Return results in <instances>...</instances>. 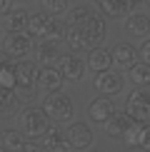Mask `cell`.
<instances>
[{"mask_svg":"<svg viewBox=\"0 0 150 152\" xmlns=\"http://www.w3.org/2000/svg\"><path fill=\"white\" fill-rule=\"evenodd\" d=\"M60 72L65 75L68 82H78L85 72V62L78 55H60Z\"/></svg>","mask_w":150,"mask_h":152,"instance_id":"14","label":"cell"},{"mask_svg":"<svg viewBox=\"0 0 150 152\" xmlns=\"http://www.w3.org/2000/svg\"><path fill=\"white\" fill-rule=\"evenodd\" d=\"M68 18H70L73 25H78L83 30V35L90 42V48H98L105 40V18L103 15H98V12H93L88 8H75V10H70Z\"/></svg>","mask_w":150,"mask_h":152,"instance_id":"1","label":"cell"},{"mask_svg":"<svg viewBox=\"0 0 150 152\" xmlns=\"http://www.w3.org/2000/svg\"><path fill=\"white\" fill-rule=\"evenodd\" d=\"M125 30H128L130 35H138V37H148L150 35V20L148 15H140V12H130L128 20H125Z\"/></svg>","mask_w":150,"mask_h":152,"instance_id":"17","label":"cell"},{"mask_svg":"<svg viewBox=\"0 0 150 152\" xmlns=\"http://www.w3.org/2000/svg\"><path fill=\"white\" fill-rule=\"evenodd\" d=\"M43 110H45V115L53 120L55 125H65V122H70L73 115H75L73 100L65 97V95H60V92H50V95H45V100H43Z\"/></svg>","mask_w":150,"mask_h":152,"instance_id":"3","label":"cell"},{"mask_svg":"<svg viewBox=\"0 0 150 152\" xmlns=\"http://www.w3.org/2000/svg\"><path fill=\"white\" fill-rule=\"evenodd\" d=\"M40 3H43V10L50 15H62L68 10V0H40Z\"/></svg>","mask_w":150,"mask_h":152,"instance_id":"27","label":"cell"},{"mask_svg":"<svg viewBox=\"0 0 150 152\" xmlns=\"http://www.w3.org/2000/svg\"><path fill=\"white\" fill-rule=\"evenodd\" d=\"M38 67L33 65L30 60H20L15 65V75H18V87H20L23 92H30L33 87L38 85Z\"/></svg>","mask_w":150,"mask_h":152,"instance_id":"12","label":"cell"},{"mask_svg":"<svg viewBox=\"0 0 150 152\" xmlns=\"http://www.w3.org/2000/svg\"><path fill=\"white\" fill-rule=\"evenodd\" d=\"M138 55H140V60H143V62H148V65H150V37H148V40H145V42L140 45V50H138Z\"/></svg>","mask_w":150,"mask_h":152,"instance_id":"29","label":"cell"},{"mask_svg":"<svg viewBox=\"0 0 150 152\" xmlns=\"http://www.w3.org/2000/svg\"><path fill=\"white\" fill-rule=\"evenodd\" d=\"M128 75L135 87H150V65L148 62H135L128 70Z\"/></svg>","mask_w":150,"mask_h":152,"instance_id":"19","label":"cell"},{"mask_svg":"<svg viewBox=\"0 0 150 152\" xmlns=\"http://www.w3.org/2000/svg\"><path fill=\"white\" fill-rule=\"evenodd\" d=\"M138 60H140L138 50H135L133 45H128V42H123V45H118L115 50H112V62H115L118 70H125V72H128Z\"/></svg>","mask_w":150,"mask_h":152,"instance_id":"13","label":"cell"},{"mask_svg":"<svg viewBox=\"0 0 150 152\" xmlns=\"http://www.w3.org/2000/svg\"><path fill=\"white\" fill-rule=\"evenodd\" d=\"M128 112L135 120H140V122H148L150 120V92L143 90V87L130 92L128 95Z\"/></svg>","mask_w":150,"mask_h":152,"instance_id":"7","label":"cell"},{"mask_svg":"<svg viewBox=\"0 0 150 152\" xmlns=\"http://www.w3.org/2000/svg\"><path fill=\"white\" fill-rule=\"evenodd\" d=\"M28 18L30 15L25 10H10L5 25H8V30H12V33H20V30H28Z\"/></svg>","mask_w":150,"mask_h":152,"instance_id":"23","label":"cell"},{"mask_svg":"<svg viewBox=\"0 0 150 152\" xmlns=\"http://www.w3.org/2000/svg\"><path fill=\"white\" fill-rule=\"evenodd\" d=\"M148 5H150V0H148Z\"/></svg>","mask_w":150,"mask_h":152,"instance_id":"32","label":"cell"},{"mask_svg":"<svg viewBox=\"0 0 150 152\" xmlns=\"http://www.w3.org/2000/svg\"><path fill=\"white\" fill-rule=\"evenodd\" d=\"M43 142H45L48 150H65V147H70V145H68V137L62 135L58 127H48V132L43 135Z\"/></svg>","mask_w":150,"mask_h":152,"instance_id":"22","label":"cell"},{"mask_svg":"<svg viewBox=\"0 0 150 152\" xmlns=\"http://www.w3.org/2000/svg\"><path fill=\"white\" fill-rule=\"evenodd\" d=\"M0 140L8 150H28V135L25 132H18V130H5L3 135H0Z\"/></svg>","mask_w":150,"mask_h":152,"instance_id":"20","label":"cell"},{"mask_svg":"<svg viewBox=\"0 0 150 152\" xmlns=\"http://www.w3.org/2000/svg\"><path fill=\"white\" fill-rule=\"evenodd\" d=\"M20 105V97L15 95V90L0 85V115H12Z\"/></svg>","mask_w":150,"mask_h":152,"instance_id":"21","label":"cell"},{"mask_svg":"<svg viewBox=\"0 0 150 152\" xmlns=\"http://www.w3.org/2000/svg\"><path fill=\"white\" fill-rule=\"evenodd\" d=\"M133 120H135V117L130 115L128 110H125V112H115L110 120H105V122H103V130L108 132L110 137H123V132L128 130V125L133 122Z\"/></svg>","mask_w":150,"mask_h":152,"instance_id":"15","label":"cell"},{"mask_svg":"<svg viewBox=\"0 0 150 152\" xmlns=\"http://www.w3.org/2000/svg\"><path fill=\"white\" fill-rule=\"evenodd\" d=\"M28 33L38 40H48V42L65 40V28L58 20H53L50 12H33L28 18Z\"/></svg>","mask_w":150,"mask_h":152,"instance_id":"2","label":"cell"},{"mask_svg":"<svg viewBox=\"0 0 150 152\" xmlns=\"http://www.w3.org/2000/svg\"><path fill=\"white\" fill-rule=\"evenodd\" d=\"M138 145L145 147V150H150V122L143 125V132H140V137H138Z\"/></svg>","mask_w":150,"mask_h":152,"instance_id":"28","label":"cell"},{"mask_svg":"<svg viewBox=\"0 0 150 152\" xmlns=\"http://www.w3.org/2000/svg\"><path fill=\"white\" fill-rule=\"evenodd\" d=\"M143 125H145V122H140V120H133V122L128 125V130L123 132V140L128 142V145H138V137H140V132H143Z\"/></svg>","mask_w":150,"mask_h":152,"instance_id":"26","label":"cell"},{"mask_svg":"<svg viewBox=\"0 0 150 152\" xmlns=\"http://www.w3.org/2000/svg\"><path fill=\"white\" fill-rule=\"evenodd\" d=\"M65 137H68V145H70V147H78V150L93 145V130L88 127L85 122H73L70 127H68Z\"/></svg>","mask_w":150,"mask_h":152,"instance_id":"11","label":"cell"},{"mask_svg":"<svg viewBox=\"0 0 150 152\" xmlns=\"http://www.w3.org/2000/svg\"><path fill=\"white\" fill-rule=\"evenodd\" d=\"M95 90L103 95H118L123 90V75L115 70H103L95 72Z\"/></svg>","mask_w":150,"mask_h":152,"instance_id":"10","label":"cell"},{"mask_svg":"<svg viewBox=\"0 0 150 152\" xmlns=\"http://www.w3.org/2000/svg\"><path fill=\"white\" fill-rule=\"evenodd\" d=\"M48 115H45V110H38V107H33V110H25L23 115H20V122H23V130H25V135L28 137H43L48 132Z\"/></svg>","mask_w":150,"mask_h":152,"instance_id":"5","label":"cell"},{"mask_svg":"<svg viewBox=\"0 0 150 152\" xmlns=\"http://www.w3.org/2000/svg\"><path fill=\"white\" fill-rule=\"evenodd\" d=\"M62 82H65V75L60 70H55L53 65H45L40 72H38V87H40L43 95H50V92H60Z\"/></svg>","mask_w":150,"mask_h":152,"instance_id":"8","label":"cell"},{"mask_svg":"<svg viewBox=\"0 0 150 152\" xmlns=\"http://www.w3.org/2000/svg\"><path fill=\"white\" fill-rule=\"evenodd\" d=\"M65 42L70 45L73 53H83V50L90 48V42H88V37L83 35V30H80L78 25H73V23L65 28Z\"/></svg>","mask_w":150,"mask_h":152,"instance_id":"18","label":"cell"},{"mask_svg":"<svg viewBox=\"0 0 150 152\" xmlns=\"http://www.w3.org/2000/svg\"><path fill=\"white\" fill-rule=\"evenodd\" d=\"M0 85L3 87H10V90H15L18 87V75H15V65H0Z\"/></svg>","mask_w":150,"mask_h":152,"instance_id":"25","label":"cell"},{"mask_svg":"<svg viewBox=\"0 0 150 152\" xmlns=\"http://www.w3.org/2000/svg\"><path fill=\"white\" fill-rule=\"evenodd\" d=\"M12 10V0H0V15H8Z\"/></svg>","mask_w":150,"mask_h":152,"instance_id":"30","label":"cell"},{"mask_svg":"<svg viewBox=\"0 0 150 152\" xmlns=\"http://www.w3.org/2000/svg\"><path fill=\"white\" fill-rule=\"evenodd\" d=\"M8 62V53H5V48H0V65H5Z\"/></svg>","mask_w":150,"mask_h":152,"instance_id":"31","label":"cell"},{"mask_svg":"<svg viewBox=\"0 0 150 152\" xmlns=\"http://www.w3.org/2000/svg\"><path fill=\"white\" fill-rule=\"evenodd\" d=\"M138 0H95L98 10L105 18H128Z\"/></svg>","mask_w":150,"mask_h":152,"instance_id":"9","label":"cell"},{"mask_svg":"<svg viewBox=\"0 0 150 152\" xmlns=\"http://www.w3.org/2000/svg\"><path fill=\"white\" fill-rule=\"evenodd\" d=\"M112 95H103L100 92L95 100H93L90 105H88V115H90L93 122H98V125H103L105 120H110L112 115L118 112V107H115V100H110Z\"/></svg>","mask_w":150,"mask_h":152,"instance_id":"6","label":"cell"},{"mask_svg":"<svg viewBox=\"0 0 150 152\" xmlns=\"http://www.w3.org/2000/svg\"><path fill=\"white\" fill-rule=\"evenodd\" d=\"M112 65H115V62H112V53H108L105 48H93L90 58H88V67H90L93 72H103V70H110Z\"/></svg>","mask_w":150,"mask_h":152,"instance_id":"16","label":"cell"},{"mask_svg":"<svg viewBox=\"0 0 150 152\" xmlns=\"http://www.w3.org/2000/svg\"><path fill=\"white\" fill-rule=\"evenodd\" d=\"M38 60H40L43 65H53L55 60H60V53H58V48H55V42L43 40V45H38Z\"/></svg>","mask_w":150,"mask_h":152,"instance_id":"24","label":"cell"},{"mask_svg":"<svg viewBox=\"0 0 150 152\" xmlns=\"http://www.w3.org/2000/svg\"><path fill=\"white\" fill-rule=\"evenodd\" d=\"M3 48L5 53L10 55V58H28V53L33 50V35L25 33V30H20V33H12V30H8L5 33V40H3Z\"/></svg>","mask_w":150,"mask_h":152,"instance_id":"4","label":"cell"}]
</instances>
